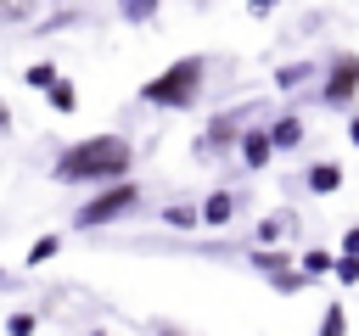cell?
I'll list each match as a JSON object with an SVG mask.
<instances>
[{"label":"cell","mask_w":359,"mask_h":336,"mask_svg":"<svg viewBox=\"0 0 359 336\" xmlns=\"http://www.w3.org/2000/svg\"><path fill=\"white\" fill-rule=\"evenodd\" d=\"M34 325H39L34 314H11V319H6V336H34Z\"/></svg>","instance_id":"obj_21"},{"label":"cell","mask_w":359,"mask_h":336,"mask_svg":"<svg viewBox=\"0 0 359 336\" xmlns=\"http://www.w3.org/2000/svg\"><path fill=\"white\" fill-rule=\"evenodd\" d=\"M331 269H337V280H342V286H353V280H359V258H337Z\"/></svg>","instance_id":"obj_22"},{"label":"cell","mask_w":359,"mask_h":336,"mask_svg":"<svg viewBox=\"0 0 359 336\" xmlns=\"http://www.w3.org/2000/svg\"><path fill=\"white\" fill-rule=\"evenodd\" d=\"M286 230H292V213H275V218H264V224H258V241H280Z\"/></svg>","instance_id":"obj_19"},{"label":"cell","mask_w":359,"mask_h":336,"mask_svg":"<svg viewBox=\"0 0 359 336\" xmlns=\"http://www.w3.org/2000/svg\"><path fill=\"white\" fill-rule=\"evenodd\" d=\"M337 185H342V168H337V162H314V168H309V190H314V196H331Z\"/></svg>","instance_id":"obj_9"},{"label":"cell","mask_w":359,"mask_h":336,"mask_svg":"<svg viewBox=\"0 0 359 336\" xmlns=\"http://www.w3.org/2000/svg\"><path fill=\"white\" fill-rule=\"evenodd\" d=\"M331 263H337V258H331V252H320V246H314V252H303V274H331Z\"/></svg>","instance_id":"obj_20"},{"label":"cell","mask_w":359,"mask_h":336,"mask_svg":"<svg viewBox=\"0 0 359 336\" xmlns=\"http://www.w3.org/2000/svg\"><path fill=\"white\" fill-rule=\"evenodd\" d=\"M353 95H359V56H353V50H342V56L331 62V73H325L320 101H325V106H348Z\"/></svg>","instance_id":"obj_4"},{"label":"cell","mask_w":359,"mask_h":336,"mask_svg":"<svg viewBox=\"0 0 359 336\" xmlns=\"http://www.w3.org/2000/svg\"><path fill=\"white\" fill-rule=\"evenodd\" d=\"M309 78H314V67H309V62H292V67L275 73V90H303Z\"/></svg>","instance_id":"obj_12"},{"label":"cell","mask_w":359,"mask_h":336,"mask_svg":"<svg viewBox=\"0 0 359 336\" xmlns=\"http://www.w3.org/2000/svg\"><path fill=\"white\" fill-rule=\"evenodd\" d=\"M269 157H275L269 134H264V129H247V134H241V162H247V168H264Z\"/></svg>","instance_id":"obj_7"},{"label":"cell","mask_w":359,"mask_h":336,"mask_svg":"<svg viewBox=\"0 0 359 336\" xmlns=\"http://www.w3.org/2000/svg\"><path fill=\"white\" fill-rule=\"evenodd\" d=\"M56 246H62V235H39V241L28 246V258H22V263H28V269H39V263H50V258H56Z\"/></svg>","instance_id":"obj_14"},{"label":"cell","mask_w":359,"mask_h":336,"mask_svg":"<svg viewBox=\"0 0 359 336\" xmlns=\"http://www.w3.org/2000/svg\"><path fill=\"white\" fill-rule=\"evenodd\" d=\"M157 336H185V330H174V325H163V330H157Z\"/></svg>","instance_id":"obj_27"},{"label":"cell","mask_w":359,"mask_h":336,"mask_svg":"<svg viewBox=\"0 0 359 336\" xmlns=\"http://www.w3.org/2000/svg\"><path fill=\"white\" fill-rule=\"evenodd\" d=\"M135 202H140V185H129V179H112L101 196H90V202L73 213V224H79V230H101V224H112V218L135 213Z\"/></svg>","instance_id":"obj_3"},{"label":"cell","mask_w":359,"mask_h":336,"mask_svg":"<svg viewBox=\"0 0 359 336\" xmlns=\"http://www.w3.org/2000/svg\"><path fill=\"white\" fill-rule=\"evenodd\" d=\"M202 84H208V62H202V56H180V62H168L157 78H146V84H140V101H146V106L185 112V106H196Z\"/></svg>","instance_id":"obj_2"},{"label":"cell","mask_w":359,"mask_h":336,"mask_svg":"<svg viewBox=\"0 0 359 336\" xmlns=\"http://www.w3.org/2000/svg\"><path fill=\"white\" fill-rule=\"evenodd\" d=\"M275 6H280V0H247V11H252V17H269Z\"/></svg>","instance_id":"obj_24"},{"label":"cell","mask_w":359,"mask_h":336,"mask_svg":"<svg viewBox=\"0 0 359 336\" xmlns=\"http://www.w3.org/2000/svg\"><path fill=\"white\" fill-rule=\"evenodd\" d=\"M196 218H202V224H213V230H219V224H230V218H236V196H230V190H213V196L196 207Z\"/></svg>","instance_id":"obj_6"},{"label":"cell","mask_w":359,"mask_h":336,"mask_svg":"<svg viewBox=\"0 0 359 336\" xmlns=\"http://www.w3.org/2000/svg\"><path fill=\"white\" fill-rule=\"evenodd\" d=\"M129 168H135V146L123 134H84L56 157L50 174L62 185H112V179H129Z\"/></svg>","instance_id":"obj_1"},{"label":"cell","mask_w":359,"mask_h":336,"mask_svg":"<svg viewBox=\"0 0 359 336\" xmlns=\"http://www.w3.org/2000/svg\"><path fill=\"white\" fill-rule=\"evenodd\" d=\"M342 258H359V224H353V230L342 235Z\"/></svg>","instance_id":"obj_23"},{"label":"cell","mask_w":359,"mask_h":336,"mask_svg":"<svg viewBox=\"0 0 359 336\" xmlns=\"http://www.w3.org/2000/svg\"><path fill=\"white\" fill-rule=\"evenodd\" d=\"M320 336H348V314H342V302H331V308H325V319H320Z\"/></svg>","instance_id":"obj_17"},{"label":"cell","mask_w":359,"mask_h":336,"mask_svg":"<svg viewBox=\"0 0 359 336\" xmlns=\"http://www.w3.org/2000/svg\"><path fill=\"white\" fill-rule=\"evenodd\" d=\"M348 140H353V146H359V118H353V123H348Z\"/></svg>","instance_id":"obj_26"},{"label":"cell","mask_w":359,"mask_h":336,"mask_svg":"<svg viewBox=\"0 0 359 336\" xmlns=\"http://www.w3.org/2000/svg\"><path fill=\"white\" fill-rule=\"evenodd\" d=\"M6 129H11V112H6V101H0V134H6Z\"/></svg>","instance_id":"obj_25"},{"label":"cell","mask_w":359,"mask_h":336,"mask_svg":"<svg viewBox=\"0 0 359 336\" xmlns=\"http://www.w3.org/2000/svg\"><path fill=\"white\" fill-rule=\"evenodd\" d=\"M45 101H50L56 112H73V106H79V90H73V84L56 73V78H50V90H45Z\"/></svg>","instance_id":"obj_11"},{"label":"cell","mask_w":359,"mask_h":336,"mask_svg":"<svg viewBox=\"0 0 359 336\" xmlns=\"http://www.w3.org/2000/svg\"><path fill=\"white\" fill-rule=\"evenodd\" d=\"M163 224H168V230H196L202 218H196V207H185V202H174V207H163Z\"/></svg>","instance_id":"obj_13"},{"label":"cell","mask_w":359,"mask_h":336,"mask_svg":"<svg viewBox=\"0 0 359 336\" xmlns=\"http://www.w3.org/2000/svg\"><path fill=\"white\" fill-rule=\"evenodd\" d=\"M264 134H269V146H275V151H286V146H297V140H303V118H297V112H286V118H275V129H264Z\"/></svg>","instance_id":"obj_8"},{"label":"cell","mask_w":359,"mask_h":336,"mask_svg":"<svg viewBox=\"0 0 359 336\" xmlns=\"http://www.w3.org/2000/svg\"><path fill=\"white\" fill-rule=\"evenodd\" d=\"M39 0H0V28H17V22H34Z\"/></svg>","instance_id":"obj_10"},{"label":"cell","mask_w":359,"mask_h":336,"mask_svg":"<svg viewBox=\"0 0 359 336\" xmlns=\"http://www.w3.org/2000/svg\"><path fill=\"white\" fill-rule=\"evenodd\" d=\"M95 336H107V330H95Z\"/></svg>","instance_id":"obj_28"},{"label":"cell","mask_w":359,"mask_h":336,"mask_svg":"<svg viewBox=\"0 0 359 336\" xmlns=\"http://www.w3.org/2000/svg\"><path fill=\"white\" fill-rule=\"evenodd\" d=\"M157 6H163V0H118L123 22H151V17H157Z\"/></svg>","instance_id":"obj_15"},{"label":"cell","mask_w":359,"mask_h":336,"mask_svg":"<svg viewBox=\"0 0 359 336\" xmlns=\"http://www.w3.org/2000/svg\"><path fill=\"white\" fill-rule=\"evenodd\" d=\"M286 263H292V258H286V252H275V246H269V252H252V269H264L269 280H275V274H286Z\"/></svg>","instance_id":"obj_16"},{"label":"cell","mask_w":359,"mask_h":336,"mask_svg":"<svg viewBox=\"0 0 359 336\" xmlns=\"http://www.w3.org/2000/svg\"><path fill=\"white\" fill-rule=\"evenodd\" d=\"M50 78H56V67H50V62H34V67L22 73V84H28V90H50Z\"/></svg>","instance_id":"obj_18"},{"label":"cell","mask_w":359,"mask_h":336,"mask_svg":"<svg viewBox=\"0 0 359 336\" xmlns=\"http://www.w3.org/2000/svg\"><path fill=\"white\" fill-rule=\"evenodd\" d=\"M241 123H247V112H219V118L208 123V134L196 140V151H224V146H236V140H241Z\"/></svg>","instance_id":"obj_5"}]
</instances>
